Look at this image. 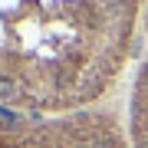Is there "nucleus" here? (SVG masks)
Segmentation results:
<instances>
[{"mask_svg": "<svg viewBox=\"0 0 148 148\" xmlns=\"http://www.w3.org/2000/svg\"><path fill=\"white\" fill-rule=\"evenodd\" d=\"M145 0H0V112L59 115L115 89Z\"/></svg>", "mask_w": 148, "mask_h": 148, "instance_id": "nucleus-1", "label": "nucleus"}, {"mask_svg": "<svg viewBox=\"0 0 148 148\" xmlns=\"http://www.w3.org/2000/svg\"><path fill=\"white\" fill-rule=\"evenodd\" d=\"M0 148H132L122 119L109 109L59 115L0 112Z\"/></svg>", "mask_w": 148, "mask_h": 148, "instance_id": "nucleus-2", "label": "nucleus"}, {"mask_svg": "<svg viewBox=\"0 0 148 148\" xmlns=\"http://www.w3.org/2000/svg\"><path fill=\"white\" fill-rule=\"evenodd\" d=\"M128 145L148 148V56L138 66L132 99H128Z\"/></svg>", "mask_w": 148, "mask_h": 148, "instance_id": "nucleus-3", "label": "nucleus"}]
</instances>
